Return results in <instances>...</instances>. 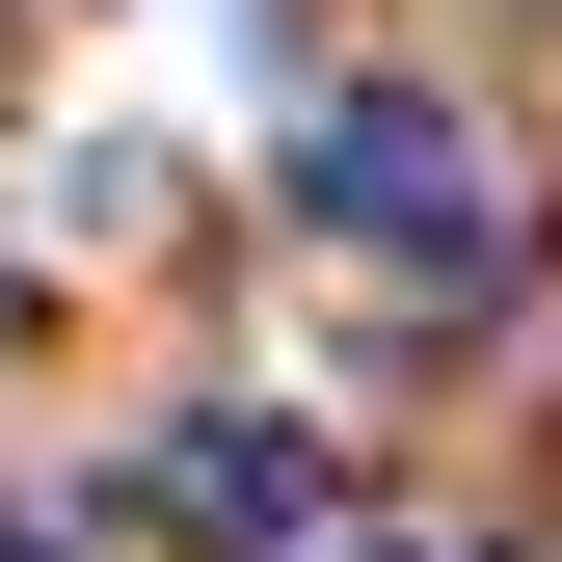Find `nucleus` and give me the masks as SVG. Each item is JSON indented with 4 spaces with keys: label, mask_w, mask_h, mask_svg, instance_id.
Wrapping results in <instances>:
<instances>
[{
    "label": "nucleus",
    "mask_w": 562,
    "mask_h": 562,
    "mask_svg": "<svg viewBox=\"0 0 562 562\" xmlns=\"http://www.w3.org/2000/svg\"><path fill=\"white\" fill-rule=\"evenodd\" d=\"M295 215L348 268H402V295H509V161H482V108L456 81H348L295 134Z\"/></svg>",
    "instance_id": "1"
},
{
    "label": "nucleus",
    "mask_w": 562,
    "mask_h": 562,
    "mask_svg": "<svg viewBox=\"0 0 562 562\" xmlns=\"http://www.w3.org/2000/svg\"><path fill=\"white\" fill-rule=\"evenodd\" d=\"M161 509L295 562V536H322V429H295V402H188V429H161Z\"/></svg>",
    "instance_id": "2"
},
{
    "label": "nucleus",
    "mask_w": 562,
    "mask_h": 562,
    "mask_svg": "<svg viewBox=\"0 0 562 562\" xmlns=\"http://www.w3.org/2000/svg\"><path fill=\"white\" fill-rule=\"evenodd\" d=\"M0 562H54V536H0Z\"/></svg>",
    "instance_id": "4"
},
{
    "label": "nucleus",
    "mask_w": 562,
    "mask_h": 562,
    "mask_svg": "<svg viewBox=\"0 0 562 562\" xmlns=\"http://www.w3.org/2000/svg\"><path fill=\"white\" fill-rule=\"evenodd\" d=\"M295 562H429V536H295Z\"/></svg>",
    "instance_id": "3"
}]
</instances>
